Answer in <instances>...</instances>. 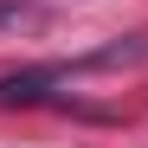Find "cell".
Wrapping results in <instances>:
<instances>
[{
  "mask_svg": "<svg viewBox=\"0 0 148 148\" xmlns=\"http://www.w3.org/2000/svg\"><path fill=\"white\" fill-rule=\"evenodd\" d=\"M45 84H58V71H19V77H0V103H39Z\"/></svg>",
  "mask_w": 148,
  "mask_h": 148,
  "instance_id": "cell-1",
  "label": "cell"
}]
</instances>
